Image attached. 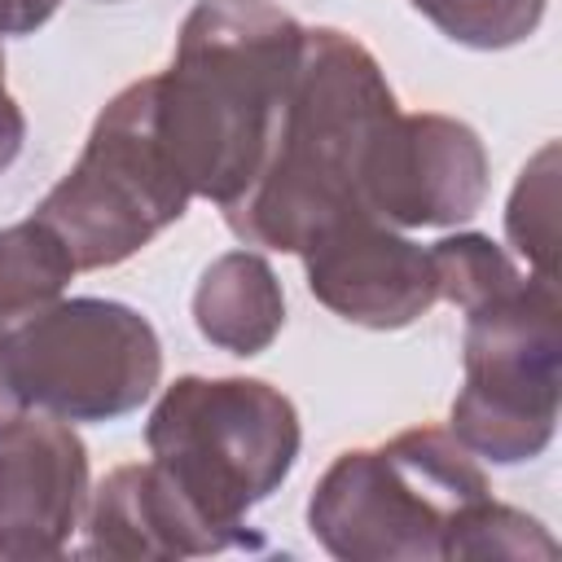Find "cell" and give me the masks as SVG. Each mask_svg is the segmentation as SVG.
<instances>
[{"label": "cell", "mask_w": 562, "mask_h": 562, "mask_svg": "<svg viewBox=\"0 0 562 562\" xmlns=\"http://www.w3.org/2000/svg\"><path fill=\"white\" fill-rule=\"evenodd\" d=\"M22 145H26V114L4 83V44H0V176L18 162Z\"/></svg>", "instance_id": "obj_18"}, {"label": "cell", "mask_w": 562, "mask_h": 562, "mask_svg": "<svg viewBox=\"0 0 562 562\" xmlns=\"http://www.w3.org/2000/svg\"><path fill=\"white\" fill-rule=\"evenodd\" d=\"M88 448L75 422L22 413L0 430V558H61L88 514Z\"/></svg>", "instance_id": "obj_10"}, {"label": "cell", "mask_w": 562, "mask_h": 562, "mask_svg": "<svg viewBox=\"0 0 562 562\" xmlns=\"http://www.w3.org/2000/svg\"><path fill=\"white\" fill-rule=\"evenodd\" d=\"M408 4L439 35L479 53H501L531 40L549 9V0H408Z\"/></svg>", "instance_id": "obj_15"}, {"label": "cell", "mask_w": 562, "mask_h": 562, "mask_svg": "<svg viewBox=\"0 0 562 562\" xmlns=\"http://www.w3.org/2000/svg\"><path fill=\"white\" fill-rule=\"evenodd\" d=\"M487 149L452 114H395L373 140L360 198L391 228H452L487 198Z\"/></svg>", "instance_id": "obj_8"}, {"label": "cell", "mask_w": 562, "mask_h": 562, "mask_svg": "<svg viewBox=\"0 0 562 562\" xmlns=\"http://www.w3.org/2000/svg\"><path fill=\"white\" fill-rule=\"evenodd\" d=\"M22 400L13 395V382H9V364H4V321H0V430L13 426L22 417Z\"/></svg>", "instance_id": "obj_20"}, {"label": "cell", "mask_w": 562, "mask_h": 562, "mask_svg": "<svg viewBox=\"0 0 562 562\" xmlns=\"http://www.w3.org/2000/svg\"><path fill=\"white\" fill-rule=\"evenodd\" d=\"M465 558H558V540L544 531L540 518L501 505L492 496H483L452 531L448 540V562H465Z\"/></svg>", "instance_id": "obj_17"}, {"label": "cell", "mask_w": 562, "mask_h": 562, "mask_svg": "<svg viewBox=\"0 0 562 562\" xmlns=\"http://www.w3.org/2000/svg\"><path fill=\"white\" fill-rule=\"evenodd\" d=\"M299 259L312 299L347 325L404 329L439 303L430 246H417L369 211H351L321 228Z\"/></svg>", "instance_id": "obj_9"}, {"label": "cell", "mask_w": 562, "mask_h": 562, "mask_svg": "<svg viewBox=\"0 0 562 562\" xmlns=\"http://www.w3.org/2000/svg\"><path fill=\"white\" fill-rule=\"evenodd\" d=\"M483 496L479 457L439 426H413L338 452L307 496V531L338 562H448L457 522Z\"/></svg>", "instance_id": "obj_3"}, {"label": "cell", "mask_w": 562, "mask_h": 562, "mask_svg": "<svg viewBox=\"0 0 562 562\" xmlns=\"http://www.w3.org/2000/svg\"><path fill=\"white\" fill-rule=\"evenodd\" d=\"M303 26L268 0H198L154 75V132L189 198L237 202L272 145Z\"/></svg>", "instance_id": "obj_1"}, {"label": "cell", "mask_w": 562, "mask_h": 562, "mask_svg": "<svg viewBox=\"0 0 562 562\" xmlns=\"http://www.w3.org/2000/svg\"><path fill=\"white\" fill-rule=\"evenodd\" d=\"M189 202L154 132V75H145L101 105L83 154L31 215L53 228L75 272H97L149 246Z\"/></svg>", "instance_id": "obj_6"}, {"label": "cell", "mask_w": 562, "mask_h": 562, "mask_svg": "<svg viewBox=\"0 0 562 562\" xmlns=\"http://www.w3.org/2000/svg\"><path fill=\"white\" fill-rule=\"evenodd\" d=\"M149 461L224 531L259 536L246 514L294 470L303 426L294 400L263 378H176L149 422Z\"/></svg>", "instance_id": "obj_4"}, {"label": "cell", "mask_w": 562, "mask_h": 562, "mask_svg": "<svg viewBox=\"0 0 562 562\" xmlns=\"http://www.w3.org/2000/svg\"><path fill=\"white\" fill-rule=\"evenodd\" d=\"M4 364L26 413L119 422L162 382V342L136 307L83 294L4 321Z\"/></svg>", "instance_id": "obj_7"}, {"label": "cell", "mask_w": 562, "mask_h": 562, "mask_svg": "<svg viewBox=\"0 0 562 562\" xmlns=\"http://www.w3.org/2000/svg\"><path fill=\"white\" fill-rule=\"evenodd\" d=\"M75 263L66 246L35 215L0 228V321H18L53 299H61Z\"/></svg>", "instance_id": "obj_13"}, {"label": "cell", "mask_w": 562, "mask_h": 562, "mask_svg": "<svg viewBox=\"0 0 562 562\" xmlns=\"http://www.w3.org/2000/svg\"><path fill=\"white\" fill-rule=\"evenodd\" d=\"M198 334L228 356H259L285 325V290L259 250H228L206 263L193 290Z\"/></svg>", "instance_id": "obj_12"}, {"label": "cell", "mask_w": 562, "mask_h": 562, "mask_svg": "<svg viewBox=\"0 0 562 562\" xmlns=\"http://www.w3.org/2000/svg\"><path fill=\"white\" fill-rule=\"evenodd\" d=\"M465 382L448 435L492 465L536 461L558 430L562 395V303L553 277H522L465 312Z\"/></svg>", "instance_id": "obj_5"}, {"label": "cell", "mask_w": 562, "mask_h": 562, "mask_svg": "<svg viewBox=\"0 0 562 562\" xmlns=\"http://www.w3.org/2000/svg\"><path fill=\"white\" fill-rule=\"evenodd\" d=\"M430 263H435V285L439 299L461 307V316L496 294H505L509 285L522 281L518 263L509 259L505 246H496L487 233H452L439 237L430 246Z\"/></svg>", "instance_id": "obj_16"}, {"label": "cell", "mask_w": 562, "mask_h": 562, "mask_svg": "<svg viewBox=\"0 0 562 562\" xmlns=\"http://www.w3.org/2000/svg\"><path fill=\"white\" fill-rule=\"evenodd\" d=\"M400 114L378 57L338 26H303L299 66L281 101L255 184L220 206L246 246L299 255L321 228L351 211L382 127Z\"/></svg>", "instance_id": "obj_2"}, {"label": "cell", "mask_w": 562, "mask_h": 562, "mask_svg": "<svg viewBox=\"0 0 562 562\" xmlns=\"http://www.w3.org/2000/svg\"><path fill=\"white\" fill-rule=\"evenodd\" d=\"M233 549H263V536H237L211 522L158 461L110 470L88 496L83 558H211Z\"/></svg>", "instance_id": "obj_11"}, {"label": "cell", "mask_w": 562, "mask_h": 562, "mask_svg": "<svg viewBox=\"0 0 562 562\" xmlns=\"http://www.w3.org/2000/svg\"><path fill=\"white\" fill-rule=\"evenodd\" d=\"M110 4H114V0H110Z\"/></svg>", "instance_id": "obj_21"}, {"label": "cell", "mask_w": 562, "mask_h": 562, "mask_svg": "<svg viewBox=\"0 0 562 562\" xmlns=\"http://www.w3.org/2000/svg\"><path fill=\"white\" fill-rule=\"evenodd\" d=\"M505 237L509 246L540 272L553 277L558 250V140H544L514 180L505 206Z\"/></svg>", "instance_id": "obj_14"}, {"label": "cell", "mask_w": 562, "mask_h": 562, "mask_svg": "<svg viewBox=\"0 0 562 562\" xmlns=\"http://www.w3.org/2000/svg\"><path fill=\"white\" fill-rule=\"evenodd\" d=\"M61 0H0V40L4 35H35Z\"/></svg>", "instance_id": "obj_19"}]
</instances>
